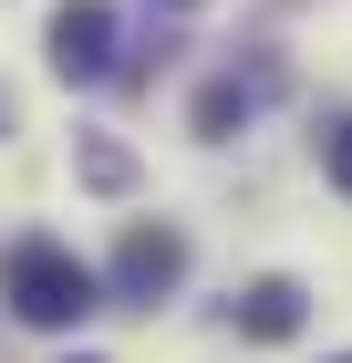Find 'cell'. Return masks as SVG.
I'll return each mask as SVG.
<instances>
[{"instance_id":"1","label":"cell","mask_w":352,"mask_h":363,"mask_svg":"<svg viewBox=\"0 0 352 363\" xmlns=\"http://www.w3.org/2000/svg\"><path fill=\"white\" fill-rule=\"evenodd\" d=\"M93 291H104V280L83 270L62 239H42V228L0 250V301H11V322H21V333H73L83 311H93Z\"/></svg>"},{"instance_id":"5","label":"cell","mask_w":352,"mask_h":363,"mask_svg":"<svg viewBox=\"0 0 352 363\" xmlns=\"http://www.w3.org/2000/svg\"><path fill=\"white\" fill-rule=\"evenodd\" d=\"M228 125H249V84H208L197 94V135H228Z\"/></svg>"},{"instance_id":"8","label":"cell","mask_w":352,"mask_h":363,"mask_svg":"<svg viewBox=\"0 0 352 363\" xmlns=\"http://www.w3.org/2000/svg\"><path fill=\"white\" fill-rule=\"evenodd\" d=\"M73 363H93V353H73Z\"/></svg>"},{"instance_id":"6","label":"cell","mask_w":352,"mask_h":363,"mask_svg":"<svg viewBox=\"0 0 352 363\" xmlns=\"http://www.w3.org/2000/svg\"><path fill=\"white\" fill-rule=\"evenodd\" d=\"M83 187H135V156H125V145H83Z\"/></svg>"},{"instance_id":"7","label":"cell","mask_w":352,"mask_h":363,"mask_svg":"<svg viewBox=\"0 0 352 363\" xmlns=\"http://www.w3.org/2000/svg\"><path fill=\"white\" fill-rule=\"evenodd\" d=\"M322 167H331V187L352 197V114H342V125H331V135H322Z\"/></svg>"},{"instance_id":"9","label":"cell","mask_w":352,"mask_h":363,"mask_svg":"<svg viewBox=\"0 0 352 363\" xmlns=\"http://www.w3.org/2000/svg\"><path fill=\"white\" fill-rule=\"evenodd\" d=\"M342 363H352V353H342Z\"/></svg>"},{"instance_id":"3","label":"cell","mask_w":352,"mask_h":363,"mask_svg":"<svg viewBox=\"0 0 352 363\" xmlns=\"http://www.w3.org/2000/svg\"><path fill=\"white\" fill-rule=\"evenodd\" d=\"M52 73L62 84H104L114 73V11L104 0H62L52 11Z\"/></svg>"},{"instance_id":"4","label":"cell","mask_w":352,"mask_h":363,"mask_svg":"<svg viewBox=\"0 0 352 363\" xmlns=\"http://www.w3.org/2000/svg\"><path fill=\"white\" fill-rule=\"evenodd\" d=\"M300 322H311V291H300V280H249L239 291V333L249 342H290Z\"/></svg>"},{"instance_id":"2","label":"cell","mask_w":352,"mask_h":363,"mask_svg":"<svg viewBox=\"0 0 352 363\" xmlns=\"http://www.w3.org/2000/svg\"><path fill=\"white\" fill-rule=\"evenodd\" d=\"M114 301H135V311H156L166 291H176V280H187V239H176V228H156V218H135L125 228V250H114Z\"/></svg>"}]
</instances>
